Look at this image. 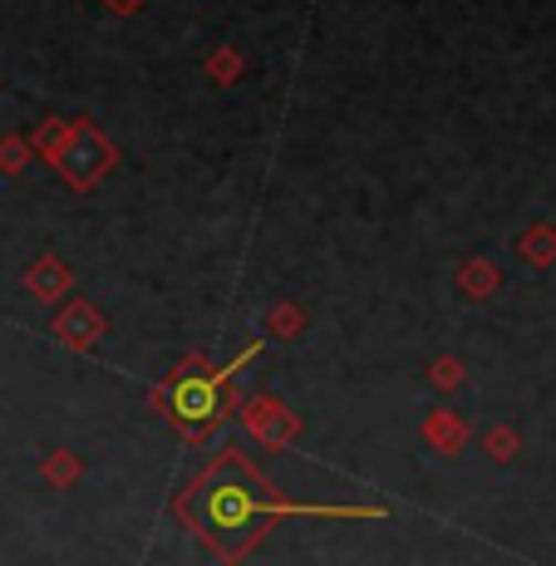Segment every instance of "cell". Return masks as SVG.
Returning a JSON list of instances; mask_svg holds the SVG:
<instances>
[{"mask_svg": "<svg viewBox=\"0 0 556 566\" xmlns=\"http://www.w3.org/2000/svg\"><path fill=\"white\" fill-rule=\"evenodd\" d=\"M172 517L202 542L222 566H242L281 517H385V507L350 503H296L266 483V473L242 449H222L212 463L172 497Z\"/></svg>", "mask_w": 556, "mask_h": 566, "instance_id": "obj_1", "label": "cell"}, {"mask_svg": "<svg viewBox=\"0 0 556 566\" xmlns=\"http://www.w3.org/2000/svg\"><path fill=\"white\" fill-rule=\"evenodd\" d=\"M256 355H261V340H252L237 360H227L217 369L202 350H192L188 360L153 389V409L172 423V433H178L188 449H198V443L212 439V433L237 413V405H242V399H237V375H242Z\"/></svg>", "mask_w": 556, "mask_h": 566, "instance_id": "obj_2", "label": "cell"}, {"mask_svg": "<svg viewBox=\"0 0 556 566\" xmlns=\"http://www.w3.org/2000/svg\"><path fill=\"white\" fill-rule=\"evenodd\" d=\"M114 163H118V148L108 144V138L90 124V118H74L70 138H64L60 158H54L50 168L60 172V178L70 182L74 192H90V188H99L108 172H114Z\"/></svg>", "mask_w": 556, "mask_h": 566, "instance_id": "obj_3", "label": "cell"}, {"mask_svg": "<svg viewBox=\"0 0 556 566\" xmlns=\"http://www.w3.org/2000/svg\"><path fill=\"white\" fill-rule=\"evenodd\" d=\"M237 409H242V423H246V433H252L256 443H266V449H291V443H296L301 419L286 405L256 395V399H246V405H237Z\"/></svg>", "mask_w": 556, "mask_h": 566, "instance_id": "obj_4", "label": "cell"}, {"mask_svg": "<svg viewBox=\"0 0 556 566\" xmlns=\"http://www.w3.org/2000/svg\"><path fill=\"white\" fill-rule=\"evenodd\" d=\"M104 311L94 306V301H70V306H60V315H54V340L70 345V350H94V345L104 340Z\"/></svg>", "mask_w": 556, "mask_h": 566, "instance_id": "obj_5", "label": "cell"}, {"mask_svg": "<svg viewBox=\"0 0 556 566\" xmlns=\"http://www.w3.org/2000/svg\"><path fill=\"white\" fill-rule=\"evenodd\" d=\"M70 281H74V276H70V266H64L60 256H40L35 266L25 271V291H30L35 301H45V306H54V301L70 296Z\"/></svg>", "mask_w": 556, "mask_h": 566, "instance_id": "obj_6", "label": "cell"}, {"mask_svg": "<svg viewBox=\"0 0 556 566\" xmlns=\"http://www.w3.org/2000/svg\"><path fill=\"white\" fill-rule=\"evenodd\" d=\"M423 433H429V443L439 453H458L468 443V423L458 419V413H429V419H423Z\"/></svg>", "mask_w": 556, "mask_h": 566, "instance_id": "obj_7", "label": "cell"}, {"mask_svg": "<svg viewBox=\"0 0 556 566\" xmlns=\"http://www.w3.org/2000/svg\"><path fill=\"white\" fill-rule=\"evenodd\" d=\"M64 138H70V124H64V118H45V124H40L25 144H30V154H40L45 163H54V158H60V148H64Z\"/></svg>", "mask_w": 556, "mask_h": 566, "instance_id": "obj_8", "label": "cell"}, {"mask_svg": "<svg viewBox=\"0 0 556 566\" xmlns=\"http://www.w3.org/2000/svg\"><path fill=\"white\" fill-rule=\"evenodd\" d=\"M458 286H463L473 301H483V296H493V291H497V271L487 266V261L473 256V261L463 266V276H458Z\"/></svg>", "mask_w": 556, "mask_h": 566, "instance_id": "obj_9", "label": "cell"}, {"mask_svg": "<svg viewBox=\"0 0 556 566\" xmlns=\"http://www.w3.org/2000/svg\"><path fill=\"white\" fill-rule=\"evenodd\" d=\"M80 473H84V463H80V453H70V449H54L45 459V483H54V488L80 483Z\"/></svg>", "mask_w": 556, "mask_h": 566, "instance_id": "obj_10", "label": "cell"}, {"mask_svg": "<svg viewBox=\"0 0 556 566\" xmlns=\"http://www.w3.org/2000/svg\"><path fill=\"white\" fill-rule=\"evenodd\" d=\"M30 158H35V154H30V144H25L20 134H6V138H0V172H6V178H20Z\"/></svg>", "mask_w": 556, "mask_h": 566, "instance_id": "obj_11", "label": "cell"}, {"mask_svg": "<svg viewBox=\"0 0 556 566\" xmlns=\"http://www.w3.org/2000/svg\"><path fill=\"white\" fill-rule=\"evenodd\" d=\"M522 256H532L537 266H552L556 261V232L552 227H532V232L522 237Z\"/></svg>", "mask_w": 556, "mask_h": 566, "instance_id": "obj_12", "label": "cell"}, {"mask_svg": "<svg viewBox=\"0 0 556 566\" xmlns=\"http://www.w3.org/2000/svg\"><path fill=\"white\" fill-rule=\"evenodd\" d=\"M483 449H487V459H512V453H517V433H512V429H493V433H487V439H483Z\"/></svg>", "mask_w": 556, "mask_h": 566, "instance_id": "obj_13", "label": "cell"}, {"mask_svg": "<svg viewBox=\"0 0 556 566\" xmlns=\"http://www.w3.org/2000/svg\"><path fill=\"white\" fill-rule=\"evenodd\" d=\"M207 70H212V80H237V74H242V54L237 50H222V54H212V64H207Z\"/></svg>", "mask_w": 556, "mask_h": 566, "instance_id": "obj_14", "label": "cell"}, {"mask_svg": "<svg viewBox=\"0 0 556 566\" xmlns=\"http://www.w3.org/2000/svg\"><path fill=\"white\" fill-rule=\"evenodd\" d=\"M301 325H305V315L296 306H276V311H271V331H276V335H296Z\"/></svg>", "mask_w": 556, "mask_h": 566, "instance_id": "obj_15", "label": "cell"}, {"mask_svg": "<svg viewBox=\"0 0 556 566\" xmlns=\"http://www.w3.org/2000/svg\"><path fill=\"white\" fill-rule=\"evenodd\" d=\"M433 385H439V389H458V385H463V365H458V360H439V365H433Z\"/></svg>", "mask_w": 556, "mask_h": 566, "instance_id": "obj_16", "label": "cell"}, {"mask_svg": "<svg viewBox=\"0 0 556 566\" xmlns=\"http://www.w3.org/2000/svg\"><path fill=\"white\" fill-rule=\"evenodd\" d=\"M104 6H108V10H114V15H134V10H138V6H144V0H104Z\"/></svg>", "mask_w": 556, "mask_h": 566, "instance_id": "obj_17", "label": "cell"}]
</instances>
